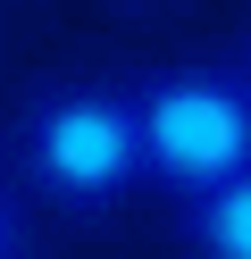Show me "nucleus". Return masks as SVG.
<instances>
[{
    "instance_id": "nucleus-2",
    "label": "nucleus",
    "mask_w": 251,
    "mask_h": 259,
    "mask_svg": "<svg viewBox=\"0 0 251 259\" xmlns=\"http://www.w3.org/2000/svg\"><path fill=\"white\" fill-rule=\"evenodd\" d=\"M134 117H142L151 184L176 192V201H193V192L251 167V67L243 59L151 67L134 84Z\"/></svg>"
},
{
    "instance_id": "nucleus-4",
    "label": "nucleus",
    "mask_w": 251,
    "mask_h": 259,
    "mask_svg": "<svg viewBox=\"0 0 251 259\" xmlns=\"http://www.w3.org/2000/svg\"><path fill=\"white\" fill-rule=\"evenodd\" d=\"M0 259H25V218H17L9 192H0Z\"/></svg>"
},
{
    "instance_id": "nucleus-1",
    "label": "nucleus",
    "mask_w": 251,
    "mask_h": 259,
    "mask_svg": "<svg viewBox=\"0 0 251 259\" xmlns=\"http://www.w3.org/2000/svg\"><path fill=\"white\" fill-rule=\"evenodd\" d=\"M17 159L42 201L67 218H109L151 184L142 159V117H134V84H42L17 125Z\"/></svg>"
},
{
    "instance_id": "nucleus-5",
    "label": "nucleus",
    "mask_w": 251,
    "mask_h": 259,
    "mask_svg": "<svg viewBox=\"0 0 251 259\" xmlns=\"http://www.w3.org/2000/svg\"><path fill=\"white\" fill-rule=\"evenodd\" d=\"M243 67H251V51H243Z\"/></svg>"
},
{
    "instance_id": "nucleus-3",
    "label": "nucleus",
    "mask_w": 251,
    "mask_h": 259,
    "mask_svg": "<svg viewBox=\"0 0 251 259\" xmlns=\"http://www.w3.org/2000/svg\"><path fill=\"white\" fill-rule=\"evenodd\" d=\"M176 251L184 259H251V167L176 201Z\"/></svg>"
}]
</instances>
